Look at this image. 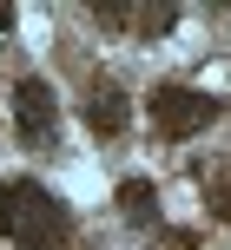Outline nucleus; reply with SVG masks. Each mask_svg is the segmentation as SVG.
Segmentation results:
<instances>
[{
	"label": "nucleus",
	"mask_w": 231,
	"mask_h": 250,
	"mask_svg": "<svg viewBox=\"0 0 231 250\" xmlns=\"http://www.w3.org/2000/svg\"><path fill=\"white\" fill-rule=\"evenodd\" d=\"M119 211H126V224H159V191H152V178H126L119 185Z\"/></svg>",
	"instance_id": "obj_5"
},
{
	"label": "nucleus",
	"mask_w": 231,
	"mask_h": 250,
	"mask_svg": "<svg viewBox=\"0 0 231 250\" xmlns=\"http://www.w3.org/2000/svg\"><path fill=\"white\" fill-rule=\"evenodd\" d=\"M86 125L99 138H119L132 125V105H126V92L113 86V79H92V92H86Z\"/></svg>",
	"instance_id": "obj_4"
},
{
	"label": "nucleus",
	"mask_w": 231,
	"mask_h": 250,
	"mask_svg": "<svg viewBox=\"0 0 231 250\" xmlns=\"http://www.w3.org/2000/svg\"><path fill=\"white\" fill-rule=\"evenodd\" d=\"M13 125H20L26 145H53V132H60V99H53L46 79L26 73L20 86H13Z\"/></svg>",
	"instance_id": "obj_3"
},
{
	"label": "nucleus",
	"mask_w": 231,
	"mask_h": 250,
	"mask_svg": "<svg viewBox=\"0 0 231 250\" xmlns=\"http://www.w3.org/2000/svg\"><path fill=\"white\" fill-rule=\"evenodd\" d=\"M218 119V99L211 92H192V86H159L152 92V132L159 138H192Z\"/></svg>",
	"instance_id": "obj_2"
},
{
	"label": "nucleus",
	"mask_w": 231,
	"mask_h": 250,
	"mask_svg": "<svg viewBox=\"0 0 231 250\" xmlns=\"http://www.w3.org/2000/svg\"><path fill=\"white\" fill-rule=\"evenodd\" d=\"M0 237L20 250H60L73 237V211L40 178H7L0 185Z\"/></svg>",
	"instance_id": "obj_1"
},
{
	"label": "nucleus",
	"mask_w": 231,
	"mask_h": 250,
	"mask_svg": "<svg viewBox=\"0 0 231 250\" xmlns=\"http://www.w3.org/2000/svg\"><path fill=\"white\" fill-rule=\"evenodd\" d=\"M218 211H225V224H231V178L218 185Z\"/></svg>",
	"instance_id": "obj_7"
},
{
	"label": "nucleus",
	"mask_w": 231,
	"mask_h": 250,
	"mask_svg": "<svg viewBox=\"0 0 231 250\" xmlns=\"http://www.w3.org/2000/svg\"><path fill=\"white\" fill-rule=\"evenodd\" d=\"M126 20H139V33H165V26L179 20V7H139V13H126Z\"/></svg>",
	"instance_id": "obj_6"
}]
</instances>
